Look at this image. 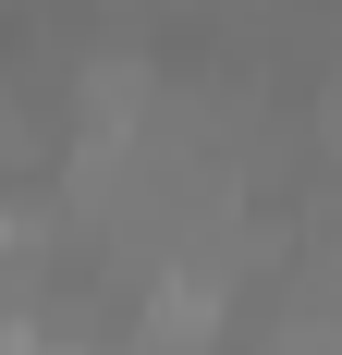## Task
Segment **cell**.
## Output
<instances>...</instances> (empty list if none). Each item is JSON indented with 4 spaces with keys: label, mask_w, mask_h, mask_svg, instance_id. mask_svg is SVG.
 Returning a JSON list of instances; mask_svg holds the SVG:
<instances>
[{
    "label": "cell",
    "mask_w": 342,
    "mask_h": 355,
    "mask_svg": "<svg viewBox=\"0 0 342 355\" xmlns=\"http://www.w3.org/2000/svg\"><path fill=\"white\" fill-rule=\"evenodd\" d=\"M0 245H12V220H0Z\"/></svg>",
    "instance_id": "cell-1"
}]
</instances>
